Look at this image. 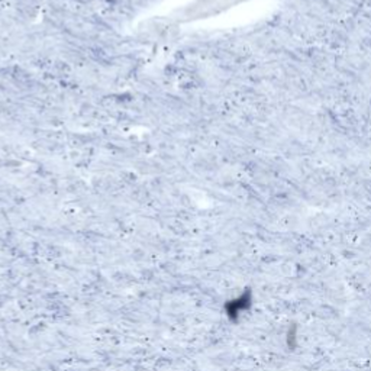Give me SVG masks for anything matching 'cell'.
I'll list each match as a JSON object with an SVG mask.
<instances>
[{
	"mask_svg": "<svg viewBox=\"0 0 371 371\" xmlns=\"http://www.w3.org/2000/svg\"><path fill=\"white\" fill-rule=\"evenodd\" d=\"M252 304V293L251 290H245L238 298L229 300L225 304V312L229 316V319L235 320L238 319L244 312H246Z\"/></svg>",
	"mask_w": 371,
	"mask_h": 371,
	"instance_id": "6da1fadb",
	"label": "cell"
}]
</instances>
